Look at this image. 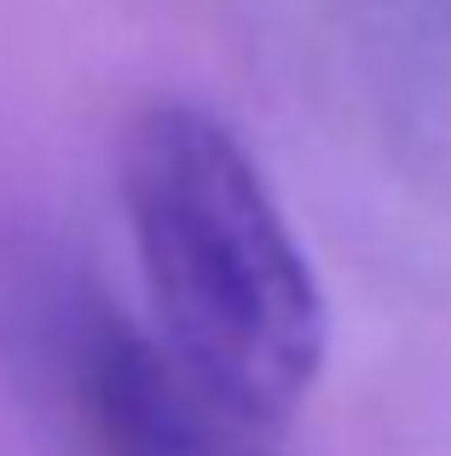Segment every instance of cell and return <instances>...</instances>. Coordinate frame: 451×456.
I'll use <instances>...</instances> for the list:
<instances>
[{
  "label": "cell",
  "instance_id": "7a4b0ae2",
  "mask_svg": "<svg viewBox=\"0 0 451 456\" xmlns=\"http://www.w3.org/2000/svg\"><path fill=\"white\" fill-rule=\"evenodd\" d=\"M53 353L99 456H290L278 422L209 387L99 295L53 301Z\"/></svg>",
  "mask_w": 451,
  "mask_h": 456
},
{
  "label": "cell",
  "instance_id": "6da1fadb",
  "mask_svg": "<svg viewBox=\"0 0 451 456\" xmlns=\"http://www.w3.org/2000/svg\"><path fill=\"white\" fill-rule=\"evenodd\" d=\"M157 341L243 411L290 428L330 358V306L260 162L209 104L151 99L116 151Z\"/></svg>",
  "mask_w": 451,
  "mask_h": 456
}]
</instances>
